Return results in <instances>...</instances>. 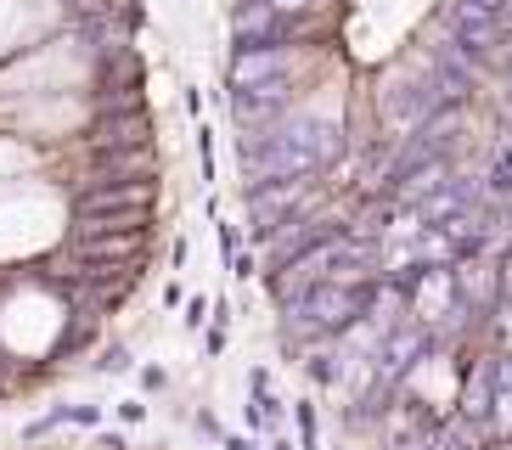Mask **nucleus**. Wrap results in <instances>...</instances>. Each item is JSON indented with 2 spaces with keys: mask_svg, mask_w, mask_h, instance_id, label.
Wrapping results in <instances>:
<instances>
[{
  "mask_svg": "<svg viewBox=\"0 0 512 450\" xmlns=\"http://www.w3.org/2000/svg\"><path fill=\"white\" fill-rule=\"evenodd\" d=\"M422 68L434 74V85L445 90V102L451 107H462L467 96H473V79H479V62L467 57L456 40H439V45H428L422 51Z\"/></svg>",
  "mask_w": 512,
  "mask_h": 450,
  "instance_id": "nucleus-7",
  "label": "nucleus"
},
{
  "mask_svg": "<svg viewBox=\"0 0 512 450\" xmlns=\"http://www.w3.org/2000/svg\"><path fill=\"white\" fill-rule=\"evenodd\" d=\"M338 152H344V130L338 124L310 119V113H287L265 135L242 141V175H248V192L254 186H276V180H310L338 164Z\"/></svg>",
  "mask_w": 512,
  "mask_h": 450,
  "instance_id": "nucleus-1",
  "label": "nucleus"
},
{
  "mask_svg": "<svg viewBox=\"0 0 512 450\" xmlns=\"http://www.w3.org/2000/svg\"><path fill=\"white\" fill-rule=\"evenodd\" d=\"M158 203V180H74V220L147 225Z\"/></svg>",
  "mask_w": 512,
  "mask_h": 450,
  "instance_id": "nucleus-2",
  "label": "nucleus"
},
{
  "mask_svg": "<svg viewBox=\"0 0 512 450\" xmlns=\"http://www.w3.org/2000/svg\"><path fill=\"white\" fill-rule=\"evenodd\" d=\"M254 6H271V12H287V17H327L332 0H254Z\"/></svg>",
  "mask_w": 512,
  "mask_h": 450,
  "instance_id": "nucleus-9",
  "label": "nucleus"
},
{
  "mask_svg": "<svg viewBox=\"0 0 512 450\" xmlns=\"http://www.w3.org/2000/svg\"><path fill=\"white\" fill-rule=\"evenodd\" d=\"M102 450H124V445H119V439H107V445H102Z\"/></svg>",
  "mask_w": 512,
  "mask_h": 450,
  "instance_id": "nucleus-11",
  "label": "nucleus"
},
{
  "mask_svg": "<svg viewBox=\"0 0 512 450\" xmlns=\"http://www.w3.org/2000/svg\"><path fill=\"white\" fill-rule=\"evenodd\" d=\"M327 17H287V12H271V6H254V0H237L231 12V40L237 51L248 45H293V40H310Z\"/></svg>",
  "mask_w": 512,
  "mask_h": 450,
  "instance_id": "nucleus-3",
  "label": "nucleus"
},
{
  "mask_svg": "<svg viewBox=\"0 0 512 450\" xmlns=\"http://www.w3.org/2000/svg\"><path fill=\"white\" fill-rule=\"evenodd\" d=\"M299 68L293 45H248L231 57V90H271V85H287Z\"/></svg>",
  "mask_w": 512,
  "mask_h": 450,
  "instance_id": "nucleus-5",
  "label": "nucleus"
},
{
  "mask_svg": "<svg viewBox=\"0 0 512 450\" xmlns=\"http://www.w3.org/2000/svg\"><path fill=\"white\" fill-rule=\"evenodd\" d=\"M299 214H310L304 209V180H276V186H254L248 192V220H254L259 237H271L276 225L299 220Z\"/></svg>",
  "mask_w": 512,
  "mask_h": 450,
  "instance_id": "nucleus-8",
  "label": "nucleus"
},
{
  "mask_svg": "<svg viewBox=\"0 0 512 450\" xmlns=\"http://www.w3.org/2000/svg\"><path fill=\"white\" fill-rule=\"evenodd\" d=\"M344 231V220L338 214H299V220H287V225H276L271 237H265V248H271V265L276 270H287V265H299L304 254H316L321 242H332Z\"/></svg>",
  "mask_w": 512,
  "mask_h": 450,
  "instance_id": "nucleus-4",
  "label": "nucleus"
},
{
  "mask_svg": "<svg viewBox=\"0 0 512 450\" xmlns=\"http://www.w3.org/2000/svg\"><path fill=\"white\" fill-rule=\"evenodd\" d=\"M124 366H130V355H124V349H107V355H102V372H124Z\"/></svg>",
  "mask_w": 512,
  "mask_h": 450,
  "instance_id": "nucleus-10",
  "label": "nucleus"
},
{
  "mask_svg": "<svg viewBox=\"0 0 512 450\" xmlns=\"http://www.w3.org/2000/svg\"><path fill=\"white\" fill-rule=\"evenodd\" d=\"M79 152L85 158H96V152H152V119L147 113H102L85 130Z\"/></svg>",
  "mask_w": 512,
  "mask_h": 450,
  "instance_id": "nucleus-6",
  "label": "nucleus"
}]
</instances>
